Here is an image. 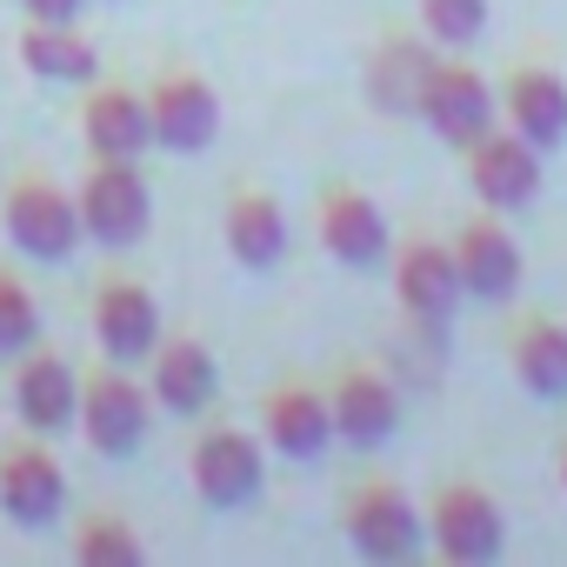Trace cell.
Here are the masks:
<instances>
[{
  "label": "cell",
  "instance_id": "2",
  "mask_svg": "<svg viewBox=\"0 0 567 567\" xmlns=\"http://www.w3.org/2000/svg\"><path fill=\"white\" fill-rule=\"evenodd\" d=\"M74 200H81V234L114 254L141 247L154 227V187H147L141 161H94L87 181L74 187Z\"/></svg>",
  "mask_w": 567,
  "mask_h": 567
},
{
  "label": "cell",
  "instance_id": "26",
  "mask_svg": "<svg viewBox=\"0 0 567 567\" xmlns=\"http://www.w3.org/2000/svg\"><path fill=\"white\" fill-rule=\"evenodd\" d=\"M487 14H494V0H421V34L434 48L461 54L487 34Z\"/></svg>",
  "mask_w": 567,
  "mask_h": 567
},
{
  "label": "cell",
  "instance_id": "22",
  "mask_svg": "<svg viewBox=\"0 0 567 567\" xmlns=\"http://www.w3.org/2000/svg\"><path fill=\"white\" fill-rule=\"evenodd\" d=\"M21 68L48 87H87L101 81V54L74 21H28L21 28Z\"/></svg>",
  "mask_w": 567,
  "mask_h": 567
},
{
  "label": "cell",
  "instance_id": "29",
  "mask_svg": "<svg viewBox=\"0 0 567 567\" xmlns=\"http://www.w3.org/2000/svg\"><path fill=\"white\" fill-rule=\"evenodd\" d=\"M554 474H560V494H567V447H560V467H554Z\"/></svg>",
  "mask_w": 567,
  "mask_h": 567
},
{
  "label": "cell",
  "instance_id": "17",
  "mask_svg": "<svg viewBox=\"0 0 567 567\" xmlns=\"http://www.w3.org/2000/svg\"><path fill=\"white\" fill-rule=\"evenodd\" d=\"M328 408H334V434L348 447H361V454H374V447H388L401 434V388L381 368H368V361H354V368L334 374Z\"/></svg>",
  "mask_w": 567,
  "mask_h": 567
},
{
  "label": "cell",
  "instance_id": "11",
  "mask_svg": "<svg viewBox=\"0 0 567 567\" xmlns=\"http://www.w3.org/2000/svg\"><path fill=\"white\" fill-rule=\"evenodd\" d=\"M147 121H154V147L167 154H207L220 141V94L207 74L167 68L147 81Z\"/></svg>",
  "mask_w": 567,
  "mask_h": 567
},
{
  "label": "cell",
  "instance_id": "20",
  "mask_svg": "<svg viewBox=\"0 0 567 567\" xmlns=\"http://www.w3.org/2000/svg\"><path fill=\"white\" fill-rule=\"evenodd\" d=\"M501 121H507L520 141H534L540 154H560V147H567V81H560L554 68H540V61L514 68V74L501 81Z\"/></svg>",
  "mask_w": 567,
  "mask_h": 567
},
{
  "label": "cell",
  "instance_id": "18",
  "mask_svg": "<svg viewBox=\"0 0 567 567\" xmlns=\"http://www.w3.org/2000/svg\"><path fill=\"white\" fill-rule=\"evenodd\" d=\"M68 507V467L41 441L0 447V514L14 527H54Z\"/></svg>",
  "mask_w": 567,
  "mask_h": 567
},
{
  "label": "cell",
  "instance_id": "9",
  "mask_svg": "<svg viewBox=\"0 0 567 567\" xmlns=\"http://www.w3.org/2000/svg\"><path fill=\"white\" fill-rule=\"evenodd\" d=\"M388 267H394V301H401L408 328H447V315L461 308L454 247L434 234H408V240H394Z\"/></svg>",
  "mask_w": 567,
  "mask_h": 567
},
{
  "label": "cell",
  "instance_id": "3",
  "mask_svg": "<svg viewBox=\"0 0 567 567\" xmlns=\"http://www.w3.org/2000/svg\"><path fill=\"white\" fill-rule=\"evenodd\" d=\"M74 427L87 434V447H94V454L127 461V454H141V447H147L154 394L134 381V368L101 361L94 374H81V421H74Z\"/></svg>",
  "mask_w": 567,
  "mask_h": 567
},
{
  "label": "cell",
  "instance_id": "12",
  "mask_svg": "<svg viewBox=\"0 0 567 567\" xmlns=\"http://www.w3.org/2000/svg\"><path fill=\"white\" fill-rule=\"evenodd\" d=\"M315 240L328 247V260H341L354 274L388 267V254H394V227H388L381 200L361 194V187H348V181L321 187V200H315Z\"/></svg>",
  "mask_w": 567,
  "mask_h": 567
},
{
  "label": "cell",
  "instance_id": "23",
  "mask_svg": "<svg viewBox=\"0 0 567 567\" xmlns=\"http://www.w3.org/2000/svg\"><path fill=\"white\" fill-rule=\"evenodd\" d=\"M507 368L534 401H567V321L554 315H527L507 334Z\"/></svg>",
  "mask_w": 567,
  "mask_h": 567
},
{
  "label": "cell",
  "instance_id": "28",
  "mask_svg": "<svg viewBox=\"0 0 567 567\" xmlns=\"http://www.w3.org/2000/svg\"><path fill=\"white\" fill-rule=\"evenodd\" d=\"M21 8H28V21H81L87 0H21Z\"/></svg>",
  "mask_w": 567,
  "mask_h": 567
},
{
  "label": "cell",
  "instance_id": "25",
  "mask_svg": "<svg viewBox=\"0 0 567 567\" xmlns=\"http://www.w3.org/2000/svg\"><path fill=\"white\" fill-rule=\"evenodd\" d=\"M74 560H81V567H141L147 547H141V534H134L121 514H94V520H81V534H74Z\"/></svg>",
  "mask_w": 567,
  "mask_h": 567
},
{
  "label": "cell",
  "instance_id": "13",
  "mask_svg": "<svg viewBox=\"0 0 567 567\" xmlns=\"http://www.w3.org/2000/svg\"><path fill=\"white\" fill-rule=\"evenodd\" d=\"M260 441H267L280 461L315 467V461L341 441V434H334L328 394L308 388V381H280V388H267V394H260Z\"/></svg>",
  "mask_w": 567,
  "mask_h": 567
},
{
  "label": "cell",
  "instance_id": "8",
  "mask_svg": "<svg viewBox=\"0 0 567 567\" xmlns=\"http://www.w3.org/2000/svg\"><path fill=\"white\" fill-rule=\"evenodd\" d=\"M461 161H467V187H474V200H481L487 214H520V207H534V200H540V181H547L540 147H534V141H520L507 121H501V127H487Z\"/></svg>",
  "mask_w": 567,
  "mask_h": 567
},
{
  "label": "cell",
  "instance_id": "5",
  "mask_svg": "<svg viewBox=\"0 0 567 567\" xmlns=\"http://www.w3.org/2000/svg\"><path fill=\"white\" fill-rule=\"evenodd\" d=\"M427 547L454 567H494L507 554V514L487 487L474 481H447L427 507Z\"/></svg>",
  "mask_w": 567,
  "mask_h": 567
},
{
  "label": "cell",
  "instance_id": "16",
  "mask_svg": "<svg viewBox=\"0 0 567 567\" xmlns=\"http://www.w3.org/2000/svg\"><path fill=\"white\" fill-rule=\"evenodd\" d=\"M147 394H154L161 414H181V421L207 414L214 394H220V361H214V348H207L200 334H161V348L147 354Z\"/></svg>",
  "mask_w": 567,
  "mask_h": 567
},
{
  "label": "cell",
  "instance_id": "27",
  "mask_svg": "<svg viewBox=\"0 0 567 567\" xmlns=\"http://www.w3.org/2000/svg\"><path fill=\"white\" fill-rule=\"evenodd\" d=\"M41 341V308H34V295L21 288V280L0 267V361H14V354H28Z\"/></svg>",
  "mask_w": 567,
  "mask_h": 567
},
{
  "label": "cell",
  "instance_id": "14",
  "mask_svg": "<svg viewBox=\"0 0 567 567\" xmlns=\"http://www.w3.org/2000/svg\"><path fill=\"white\" fill-rule=\"evenodd\" d=\"M447 247H454V274H461V295H467V301H481V308H501V301H514V295H520L527 260H520L514 234L501 227V214H481V220H467V227H461Z\"/></svg>",
  "mask_w": 567,
  "mask_h": 567
},
{
  "label": "cell",
  "instance_id": "19",
  "mask_svg": "<svg viewBox=\"0 0 567 567\" xmlns=\"http://www.w3.org/2000/svg\"><path fill=\"white\" fill-rule=\"evenodd\" d=\"M81 141L94 161H141L154 147V121H147V94L121 87V81H87L81 101Z\"/></svg>",
  "mask_w": 567,
  "mask_h": 567
},
{
  "label": "cell",
  "instance_id": "21",
  "mask_svg": "<svg viewBox=\"0 0 567 567\" xmlns=\"http://www.w3.org/2000/svg\"><path fill=\"white\" fill-rule=\"evenodd\" d=\"M220 240L240 267L267 274L288 254V207H280L267 187H234V200L220 207Z\"/></svg>",
  "mask_w": 567,
  "mask_h": 567
},
{
  "label": "cell",
  "instance_id": "24",
  "mask_svg": "<svg viewBox=\"0 0 567 567\" xmlns=\"http://www.w3.org/2000/svg\"><path fill=\"white\" fill-rule=\"evenodd\" d=\"M434 48H421V41H408V34H388L374 54H368V101L381 107V114H414L421 107V87H427V74H434Z\"/></svg>",
  "mask_w": 567,
  "mask_h": 567
},
{
  "label": "cell",
  "instance_id": "4",
  "mask_svg": "<svg viewBox=\"0 0 567 567\" xmlns=\"http://www.w3.org/2000/svg\"><path fill=\"white\" fill-rule=\"evenodd\" d=\"M187 481L200 494V507L214 514H234V507H254L260 487H267V441L247 434V427H207L187 454Z\"/></svg>",
  "mask_w": 567,
  "mask_h": 567
},
{
  "label": "cell",
  "instance_id": "7",
  "mask_svg": "<svg viewBox=\"0 0 567 567\" xmlns=\"http://www.w3.org/2000/svg\"><path fill=\"white\" fill-rule=\"evenodd\" d=\"M341 534H348V547L361 560L394 567V560H414L427 547V514L394 481H361L348 494V507H341Z\"/></svg>",
  "mask_w": 567,
  "mask_h": 567
},
{
  "label": "cell",
  "instance_id": "6",
  "mask_svg": "<svg viewBox=\"0 0 567 567\" xmlns=\"http://www.w3.org/2000/svg\"><path fill=\"white\" fill-rule=\"evenodd\" d=\"M0 220H8V240H14L28 260H48V267L74 260V247L87 240V234H81V200H74L61 181H48V174H21V181L8 187Z\"/></svg>",
  "mask_w": 567,
  "mask_h": 567
},
{
  "label": "cell",
  "instance_id": "1",
  "mask_svg": "<svg viewBox=\"0 0 567 567\" xmlns=\"http://www.w3.org/2000/svg\"><path fill=\"white\" fill-rule=\"evenodd\" d=\"M414 121H421L434 141H447L454 154H467L487 127H501V87H494L474 61L441 54V61H434V74H427V87H421Z\"/></svg>",
  "mask_w": 567,
  "mask_h": 567
},
{
  "label": "cell",
  "instance_id": "15",
  "mask_svg": "<svg viewBox=\"0 0 567 567\" xmlns=\"http://www.w3.org/2000/svg\"><path fill=\"white\" fill-rule=\"evenodd\" d=\"M14 414L28 434H68L81 421V368L41 341L14 354Z\"/></svg>",
  "mask_w": 567,
  "mask_h": 567
},
{
  "label": "cell",
  "instance_id": "10",
  "mask_svg": "<svg viewBox=\"0 0 567 567\" xmlns=\"http://www.w3.org/2000/svg\"><path fill=\"white\" fill-rule=\"evenodd\" d=\"M161 301L147 280L134 274H107L94 288V348L101 361H121V368H147V354L161 348Z\"/></svg>",
  "mask_w": 567,
  "mask_h": 567
}]
</instances>
